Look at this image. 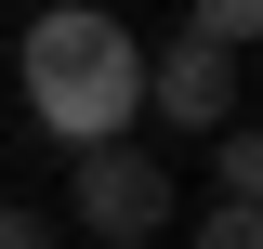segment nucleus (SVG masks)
Here are the masks:
<instances>
[{
    "label": "nucleus",
    "instance_id": "5",
    "mask_svg": "<svg viewBox=\"0 0 263 249\" xmlns=\"http://www.w3.org/2000/svg\"><path fill=\"white\" fill-rule=\"evenodd\" d=\"M0 249H66V236H53V210H13L0 197Z\"/></svg>",
    "mask_w": 263,
    "mask_h": 249
},
{
    "label": "nucleus",
    "instance_id": "2",
    "mask_svg": "<svg viewBox=\"0 0 263 249\" xmlns=\"http://www.w3.org/2000/svg\"><path fill=\"white\" fill-rule=\"evenodd\" d=\"M66 210H79V236H92V249H145L171 210H184V184H171V157H158V144H92Z\"/></svg>",
    "mask_w": 263,
    "mask_h": 249
},
{
    "label": "nucleus",
    "instance_id": "3",
    "mask_svg": "<svg viewBox=\"0 0 263 249\" xmlns=\"http://www.w3.org/2000/svg\"><path fill=\"white\" fill-rule=\"evenodd\" d=\"M237 66L224 53H197V39H158V53H145V105H132V118H158V131H211V144H224L237 131Z\"/></svg>",
    "mask_w": 263,
    "mask_h": 249
},
{
    "label": "nucleus",
    "instance_id": "4",
    "mask_svg": "<svg viewBox=\"0 0 263 249\" xmlns=\"http://www.w3.org/2000/svg\"><path fill=\"white\" fill-rule=\"evenodd\" d=\"M197 249H263V197H211L197 210Z\"/></svg>",
    "mask_w": 263,
    "mask_h": 249
},
{
    "label": "nucleus",
    "instance_id": "1",
    "mask_svg": "<svg viewBox=\"0 0 263 249\" xmlns=\"http://www.w3.org/2000/svg\"><path fill=\"white\" fill-rule=\"evenodd\" d=\"M13 66H27V118L53 131L66 157L132 144V105H145V39H132L119 13H40Z\"/></svg>",
    "mask_w": 263,
    "mask_h": 249
}]
</instances>
